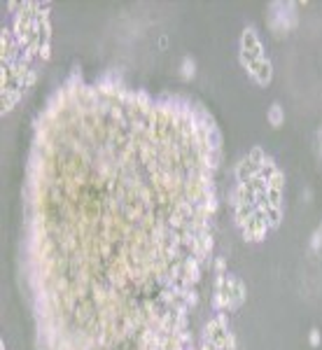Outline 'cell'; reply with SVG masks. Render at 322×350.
<instances>
[{
    "label": "cell",
    "mask_w": 322,
    "mask_h": 350,
    "mask_svg": "<svg viewBox=\"0 0 322 350\" xmlns=\"http://www.w3.org/2000/svg\"><path fill=\"white\" fill-rule=\"evenodd\" d=\"M320 231H322V227H320Z\"/></svg>",
    "instance_id": "cell-7"
},
{
    "label": "cell",
    "mask_w": 322,
    "mask_h": 350,
    "mask_svg": "<svg viewBox=\"0 0 322 350\" xmlns=\"http://www.w3.org/2000/svg\"><path fill=\"white\" fill-rule=\"evenodd\" d=\"M310 343H313V346H318V343H320V332H318V329H313V332H310Z\"/></svg>",
    "instance_id": "cell-6"
},
{
    "label": "cell",
    "mask_w": 322,
    "mask_h": 350,
    "mask_svg": "<svg viewBox=\"0 0 322 350\" xmlns=\"http://www.w3.org/2000/svg\"><path fill=\"white\" fill-rule=\"evenodd\" d=\"M269 119H271L273 126H280V124H283V107H280V105H273L271 112H269Z\"/></svg>",
    "instance_id": "cell-4"
},
{
    "label": "cell",
    "mask_w": 322,
    "mask_h": 350,
    "mask_svg": "<svg viewBox=\"0 0 322 350\" xmlns=\"http://www.w3.org/2000/svg\"><path fill=\"white\" fill-rule=\"evenodd\" d=\"M248 159H250V161L254 163L257 168H262L264 163H266V157H264V152L259 150V147H254V150H252L250 154H248Z\"/></svg>",
    "instance_id": "cell-3"
},
{
    "label": "cell",
    "mask_w": 322,
    "mask_h": 350,
    "mask_svg": "<svg viewBox=\"0 0 322 350\" xmlns=\"http://www.w3.org/2000/svg\"><path fill=\"white\" fill-rule=\"evenodd\" d=\"M250 72L254 75V80L259 82V84H266V82L271 80V63L262 58V61L252 63V66H250Z\"/></svg>",
    "instance_id": "cell-2"
},
{
    "label": "cell",
    "mask_w": 322,
    "mask_h": 350,
    "mask_svg": "<svg viewBox=\"0 0 322 350\" xmlns=\"http://www.w3.org/2000/svg\"><path fill=\"white\" fill-rule=\"evenodd\" d=\"M182 75H185V77H191V75H194V61L185 58V63H182Z\"/></svg>",
    "instance_id": "cell-5"
},
{
    "label": "cell",
    "mask_w": 322,
    "mask_h": 350,
    "mask_svg": "<svg viewBox=\"0 0 322 350\" xmlns=\"http://www.w3.org/2000/svg\"><path fill=\"white\" fill-rule=\"evenodd\" d=\"M257 61H262V47L257 42L254 31H245L243 33V63H248V68H250Z\"/></svg>",
    "instance_id": "cell-1"
}]
</instances>
